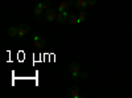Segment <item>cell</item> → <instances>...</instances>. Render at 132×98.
Instances as JSON below:
<instances>
[{"instance_id":"cell-16","label":"cell","mask_w":132,"mask_h":98,"mask_svg":"<svg viewBox=\"0 0 132 98\" xmlns=\"http://www.w3.org/2000/svg\"><path fill=\"white\" fill-rule=\"evenodd\" d=\"M68 3H69V7H71L74 4V0H68Z\"/></svg>"},{"instance_id":"cell-4","label":"cell","mask_w":132,"mask_h":98,"mask_svg":"<svg viewBox=\"0 0 132 98\" xmlns=\"http://www.w3.org/2000/svg\"><path fill=\"white\" fill-rule=\"evenodd\" d=\"M68 95L71 97V98H79L81 97V92H79V88L78 86H71V88L68 90Z\"/></svg>"},{"instance_id":"cell-10","label":"cell","mask_w":132,"mask_h":98,"mask_svg":"<svg viewBox=\"0 0 132 98\" xmlns=\"http://www.w3.org/2000/svg\"><path fill=\"white\" fill-rule=\"evenodd\" d=\"M8 36H11V37H17V36H19V28H17V27H11V28H8Z\"/></svg>"},{"instance_id":"cell-3","label":"cell","mask_w":132,"mask_h":98,"mask_svg":"<svg viewBox=\"0 0 132 98\" xmlns=\"http://www.w3.org/2000/svg\"><path fill=\"white\" fill-rule=\"evenodd\" d=\"M57 12H56V9H53L52 7L46 11V12H45V19L48 20V21H50V23H52V21H54V20H57Z\"/></svg>"},{"instance_id":"cell-2","label":"cell","mask_w":132,"mask_h":98,"mask_svg":"<svg viewBox=\"0 0 132 98\" xmlns=\"http://www.w3.org/2000/svg\"><path fill=\"white\" fill-rule=\"evenodd\" d=\"M69 72L71 73V76L74 78H78V73L81 72V68H79V65L77 64V62H71L69 65Z\"/></svg>"},{"instance_id":"cell-12","label":"cell","mask_w":132,"mask_h":98,"mask_svg":"<svg viewBox=\"0 0 132 98\" xmlns=\"http://www.w3.org/2000/svg\"><path fill=\"white\" fill-rule=\"evenodd\" d=\"M68 8H70V7H69V3L65 2V3H61V4H60V8H58V9H60V12H62V11H68Z\"/></svg>"},{"instance_id":"cell-9","label":"cell","mask_w":132,"mask_h":98,"mask_svg":"<svg viewBox=\"0 0 132 98\" xmlns=\"http://www.w3.org/2000/svg\"><path fill=\"white\" fill-rule=\"evenodd\" d=\"M37 7H38V8H41V9H42V12L45 13L46 11L50 8V2L45 0V2H42V3H38V4H37Z\"/></svg>"},{"instance_id":"cell-14","label":"cell","mask_w":132,"mask_h":98,"mask_svg":"<svg viewBox=\"0 0 132 98\" xmlns=\"http://www.w3.org/2000/svg\"><path fill=\"white\" fill-rule=\"evenodd\" d=\"M86 77H87L86 72H79V73H78V78H81V80H85Z\"/></svg>"},{"instance_id":"cell-15","label":"cell","mask_w":132,"mask_h":98,"mask_svg":"<svg viewBox=\"0 0 132 98\" xmlns=\"http://www.w3.org/2000/svg\"><path fill=\"white\" fill-rule=\"evenodd\" d=\"M87 4H89L90 7H93V5L96 4V0H87Z\"/></svg>"},{"instance_id":"cell-6","label":"cell","mask_w":132,"mask_h":98,"mask_svg":"<svg viewBox=\"0 0 132 98\" xmlns=\"http://www.w3.org/2000/svg\"><path fill=\"white\" fill-rule=\"evenodd\" d=\"M68 17H69L68 11H62V12H58V15H57V21L60 24H62V23H65V21L68 20Z\"/></svg>"},{"instance_id":"cell-5","label":"cell","mask_w":132,"mask_h":98,"mask_svg":"<svg viewBox=\"0 0 132 98\" xmlns=\"http://www.w3.org/2000/svg\"><path fill=\"white\" fill-rule=\"evenodd\" d=\"M28 32H29V25H28L27 23H23V24L19 27V37H20V39L24 37Z\"/></svg>"},{"instance_id":"cell-13","label":"cell","mask_w":132,"mask_h":98,"mask_svg":"<svg viewBox=\"0 0 132 98\" xmlns=\"http://www.w3.org/2000/svg\"><path fill=\"white\" fill-rule=\"evenodd\" d=\"M42 13H44V12H42V9H41V8H38V7H36V8H35V16H36V17L41 16Z\"/></svg>"},{"instance_id":"cell-1","label":"cell","mask_w":132,"mask_h":98,"mask_svg":"<svg viewBox=\"0 0 132 98\" xmlns=\"http://www.w3.org/2000/svg\"><path fill=\"white\" fill-rule=\"evenodd\" d=\"M46 45V40L44 37H40L37 35L33 36V47L35 48H44Z\"/></svg>"},{"instance_id":"cell-8","label":"cell","mask_w":132,"mask_h":98,"mask_svg":"<svg viewBox=\"0 0 132 98\" xmlns=\"http://www.w3.org/2000/svg\"><path fill=\"white\" fill-rule=\"evenodd\" d=\"M68 21L71 24V25H77V24H79V20H78V15H75V13H71L69 15L68 17Z\"/></svg>"},{"instance_id":"cell-11","label":"cell","mask_w":132,"mask_h":98,"mask_svg":"<svg viewBox=\"0 0 132 98\" xmlns=\"http://www.w3.org/2000/svg\"><path fill=\"white\" fill-rule=\"evenodd\" d=\"M87 16H89V13H87L85 9H83V11H81V12L78 13V20H79V23H82V21H85V20L87 19Z\"/></svg>"},{"instance_id":"cell-7","label":"cell","mask_w":132,"mask_h":98,"mask_svg":"<svg viewBox=\"0 0 132 98\" xmlns=\"http://www.w3.org/2000/svg\"><path fill=\"white\" fill-rule=\"evenodd\" d=\"M87 5V0H77V3H75V8L78 9V11H83Z\"/></svg>"}]
</instances>
